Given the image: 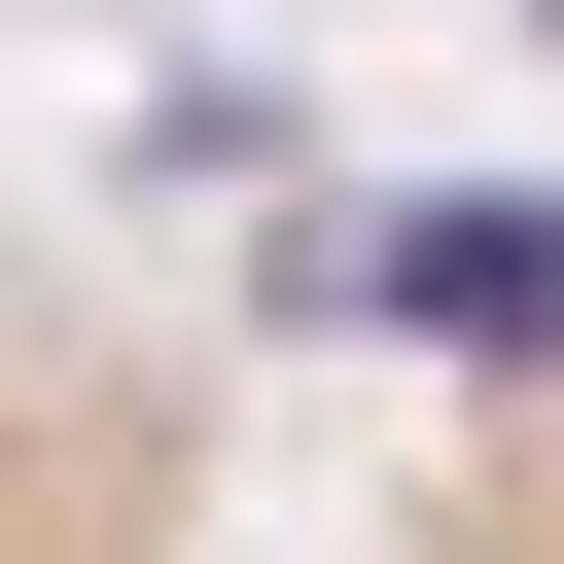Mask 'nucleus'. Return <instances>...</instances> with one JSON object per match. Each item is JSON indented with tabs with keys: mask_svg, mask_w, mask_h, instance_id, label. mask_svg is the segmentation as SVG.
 I'll return each instance as SVG.
<instances>
[{
	"mask_svg": "<svg viewBox=\"0 0 564 564\" xmlns=\"http://www.w3.org/2000/svg\"><path fill=\"white\" fill-rule=\"evenodd\" d=\"M317 282H352V317H423V352H564V176H458V212H352Z\"/></svg>",
	"mask_w": 564,
	"mask_h": 564,
	"instance_id": "f257e3e1",
	"label": "nucleus"
}]
</instances>
